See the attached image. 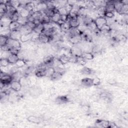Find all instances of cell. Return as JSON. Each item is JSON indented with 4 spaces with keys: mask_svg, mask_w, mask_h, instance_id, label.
Returning <instances> with one entry per match:
<instances>
[{
    "mask_svg": "<svg viewBox=\"0 0 128 128\" xmlns=\"http://www.w3.org/2000/svg\"><path fill=\"white\" fill-rule=\"evenodd\" d=\"M6 45H8L10 48H20V40H14L10 38H8L6 42Z\"/></svg>",
    "mask_w": 128,
    "mask_h": 128,
    "instance_id": "1",
    "label": "cell"
},
{
    "mask_svg": "<svg viewBox=\"0 0 128 128\" xmlns=\"http://www.w3.org/2000/svg\"><path fill=\"white\" fill-rule=\"evenodd\" d=\"M94 22L98 29L99 30H100L104 26L107 24V20L104 16H99L97 18L94 20Z\"/></svg>",
    "mask_w": 128,
    "mask_h": 128,
    "instance_id": "2",
    "label": "cell"
},
{
    "mask_svg": "<svg viewBox=\"0 0 128 128\" xmlns=\"http://www.w3.org/2000/svg\"><path fill=\"white\" fill-rule=\"evenodd\" d=\"M12 81V76L8 74H4L0 76V82L4 84V86L10 84Z\"/></svg>",
    "mask_w": 128,
    "mask_h": 128,
    "instance_id": "3",
    "label": "cell"
},
{
    "mask_svg": "<svg viewBox=\"0 0 128 128\" xmlns=\"http://www.w3.org/2000/svg\"><path fill=\"white\" fill-rule=\"evenodd\" d=\"M10 88L14 92H18L22 88V84L20 82L12 80L10 82Z\"/></svg>",
    "mask_w": 128,
    "mask_h": 128,
    "instance_id": "4",
    "label": "cell"
},
{
    "mask_svg": "<svg viewBox=\"0 0 128 128\" xmlns=\"http://www.w3.org/2000/svg\"><path fill=\"white\" fill-rule=\"evenodd\" d=\"M21 36H22V34L20 32L19 30H16L11 31L10 38H13L14 40H20Z\"/></svg>",
    "mask_w": 128,
    "mask_h": 128,
    "instance_id": "5",
    "label": "cell"
},
{
    "mask_svg": "<svg viewBox=\"0 0 128 128\" xmlns=\"http://www.w3.org/2000/svg\"><path fill=\"white\" fill-rule=\"evenodd\" d=\"M19 10H18L20 16L23 18H28L30 14V12L27 10L25 8H20V7Z\"/></svg>",
    "mask_w": 128,
    "mask_h": 128,
    "instance_id": "6",
    "label": "cell"
},
{
    "mask_svg": "<svg viewBox=\"0 0 128 128\" xmlns=\"http://www.w3.org/2000/svg\"><path fill=\"white\" fill-rule=\"evenodd\" d=\"M70 28H78L80 26V22L78 19V17L72 18L69 22Z\"/></svg>",
    "mask_w": 128,
    "mask_h": 128,
    "instance_id": "7",
    "label": "cell"
},
{
    "mask_svg": "<svg viewBox=\"0 0 128 128\" xmlns=\"http://www.w3.org/2000/svg\"><path fill=\"white\" fill-rule=\"evenodd\" d=\"M8 60L10 64H15L16 62L20 59L18 54H10L8 58Z\"/></svg>",
    "mask_w": 128,
    "mask_h": 128,
    "instance_id": "8",
    "label": "cell"
},
{
    "mask_svg": "<svg viewBox=\"0 0 128 128\" xmlns=\"http://www.w3.org/2000/svg\"><path fill=\"white\" fill-rule=\"evenodd\" d=\"M54 58L52 56H48L44 59V64L46 66H50L54 64Z\"/></svg>",
    "mask_w": 128,
    "mask_h": 128,
    "instance_id": "9",
    "label": "cell"
},
{
    "mask_svg": "<svg viewBox=\"0 0 128 128\" xmlns=\"http://www.w3.org/2000/svg\"><path fill=\"white\" fill-rule=\"evenodd\" d=\"M38 40L40 42H41L42 43H44V44L48 43V42H49L50 41V38L48 36H46L44 33H42V34H38Z\"/></svg>",
    "mask_w": 128,
    "mask_h": 128,
    "instance_id": "10",
    "label": "cell"
},
{
    "mask_svg": "<svg viewBox=\"0 0 128 128\" xmlns=\"http://www.w3.org/2000/svg\"><path fill=\"white\" fill-rule=\"evenodd\" d=\"M44 30V28L43 24L40 23V24L36 25V26L34 28L32 31L34 32L36 34H40L43 32Z\"/></svg>",
    "mask_w": 128,
    "mask_h": 128,
    "instance_id": "11",
    "label": "cell"
},
{
    "mask_svg": "<svg viewBox=\"0 0 128 128\" xmlns=\"http://www.w3.org/2000/svg\"><path fill=\"white\" fill-rule=\"evenodd\" d=\"M33 35L32 34V32L30 34H22L21 36L20 40L22 42H28L29 40H32Z\"/></svg>",
    "mask_w": 128,
    "mask_h": 128,
    "instance_id": "12",
    "label": "cell"
},
{
    "mask_svg": "<svg viewBox=\"0 0 128 128\" xmlns=\"http://www.w3.org/2000/svg\"><path fill=\"white\" fill-rule=\"evenodd\" d=\"M71 54L72 55L76 56H80L82 55V52H81L80 50L76 47V46H74L71 49Z\"/></svg>",
    "mask_w": 128,
    "mask_h": 128,
    "instance_id": "13",
    "label": "cell"
},
{
    "mask_svg": "<svg viewBox=\"0 0 128 128\" xmlns=\"http://www.w3.org/2000/svg\"><path fill=\"white\" fill-rule=\"evenodd\" d=\"M81 84L84 86H86V87L90 86H92V79L90 78H84L82 80Z\"/></svg>",
    "mask_w": 128,
    "mask_h": 128,
    "instance_id": "14",
    "label": "cell"
},
{
    "mask_svg": "<svg viewBox=\"0 0 128 128\" xmlns=\"http://www.w3.org/2000/svg\"><path fill=\"white\" fill-rule=\"evenodd\" d=\"M82 40V37L80 34L70 37V40L73 44H78V42H80Z\"/></svg>",
    "mask_w": 128,
    "mask_h": 128,
    "instance_id": "15",
    "label": "cell"
},
{
    "mask_svg": "<svg viewBox=\"0 0 128 128\" xmlns=\"http://www.w3.org/2000/svg\"><path fill=\"white\" fill-rule=\"evenodd\" d=\"M20 26V25L18 22H12L8 26L9 28L11 31L18 30Z\"/></svg>",
    "mask_w": 128,
    "mask_h": 128,
    "instance_id": "16",
    "label": "cell"
},
{
    "mask_svg": "<svg viewBox=\"0 0 128 128\" xmlns=\"http://www.w3.org/2000/svg\"><path fill=\"white\" fill-rule=\"evenodd\" d=\"M58 61L62 64H66L68 62L70 61V57L68 56L67 55L62 54L58 58Z\"/></svg>",
    "mask_w": 128,
    "mask_h": 128,
    "instance_id": "17",
    "label": "cell"
},
{
    "mask_svg": "<svg viewBox=\"0 0 128 128\" xmlns=\"http://www.w3.org/2000/svg\"><path fill=\"white\" fill-rule=\"evenodd\" d=\"M124 4L122 2V1H115L114 3V10H116L119 13Z\"/></svg>",
    "mask_w": 128,
    "mask_h": 128,
    "instance_id": "18",
    "label": "cell"
},
{
    "mask_svg": "<svg viewBox=\"0 0 128 128\" xmlns=\"http://www.w3.org/2000/svg\"><path fill=\"white\" fill-rule=\"evenodd\" d=\"M60 20V15L58 12H55L54 15L50 18L51 22L56 24Z\"/></svg>",
    "mask_w": 128,
    "mask_h": 128,
    "instance_id": "19",
    "label": "cell"
},
{
    "mask_svg": "<svg viewBox=\"0 0 128 128\" xmlns=\"http://www.w3.org/2000/svg\"><path fill=\"white\" fill-rule=\"evenodd\" d=\"M81 56L84 60H91L94 58V55L88 52H82Z\"/></svg>",
    "mask_w": 128,
    "mask_h": 128,
    "instance_id": "20",
    "label": "cell"
},
{
    "mask_svg": "<svg viewBox=\"0 0 128 128\" xmlns=\"http://www.w3.org/2000/svg\"><path fill=\"white\" fill-rule=\"evenodd\" d=\"M6 12H7V10H6V3L0 2V18L2 17Z\"/></svg>",
    "mask_w": 128,
    "mask_h": 128,
    "instance_id": "21",
    "label": "cell"
},
{
    "mask_svg": "<svg viewBox=\"0 0 128 128\" xmlns=\"http://www.w3.org/2000/svg\"><path fill=\"white\" fill-rule=\"evenodd\" d=\"M86 27L89 30L92 31H96V30H98L94 22V20H93L86 26Z\"/></svg>",
    "mask_w": 128,
    "mask_h": 128,
    "instance_id": "22",
    "label": "cell"
},
{
    "mask_svg": "<svg viewBox=\"0 0 128 128\" xmlns=\"http://www.w3.org/2000/svg\"><path fill=\"white\" fill-rule=\"evenodd\" d=\"M96 124H97L100 125V127H102V128H108L109 126V122L106 120H98L96 122Z\"/></svg>",
    "mask_w": 128,
    "mask_h": 128,
    "instance_id": "23",
    "label": "cell"
},
{
    "mask_svg": "<svg viewBox=\"0 0 128 128\" xmlns=\"http://www.w3.org/2000/svg\"><path fill=\"white\" fill-rule=\"evenodd\" d=\"M20 16L19 14V13H18V10H17L15 12H14L13 14H12V15L10 16V18L12 22H17Z\"/></svg>",
    "mask_w": 128,
    "mask_h": 128,
    "instance_id": "24",
    "label": "cell"
},
{
    "mask_svg": "<svg viewBox=\"0 0 128 128\" xmlns=\"http://www.w3.org/2000/svg\"><path fill=\"white\" fill-rule=\"evenodd\" d=\"M60 28L64 32H68L70 28V26L68 22H64L60 26H59Z\"/></svg>",
    "mask_w": 128,
    "mask_h": 128,
    "instance_id": "25",
    "label": "cell"
},
{
    "mask_svg": "<svg viewBox=\"0 0 128 128\" xmlns=\"http://www.w3.org/2000/svg\"><path fill=\"white\" fill-rule=\"evenodd\" d=\"M28 120L31 122L35 123V124H38L40 122V119L36 117L35 116H28Z\"/></svg>",
    "mask_w": 128,
    "mask_h": 128,
    "instance_id": "26",
    "label": "cell"
},
{
    "mask_svg": "<svg viewBox=\"0 0 128 128\" xmlns=\"http://www.w3.org/2000/svg\"><path fill=\"white\" fill-rule=\"evenodd\" d=\"M28 21V18H23V17L20 16L17 22L20 24V26H24L26 24Z\"/></svg>",
    "mask_w": 128,
    "mask_h": 128,
    "instance_id": "27",
    "label": "cell"
},
{
    "mask_svg": "<svg viewBox=\"0 0 128 128\" xmlns=\"http://www.w3.org/2000/svg\"><path fill=\"white\" fill-rule=\"evenodd\" d=\"M128 13V4H124L119 12V14H121L127 15Z\"/></svg>",
    "mask_w": 128,
    "mask_h": 128,
    "instance_id": "28",
    "label": "cell"
},
{
    "mask_svg": "<svg viewBox=\"0 0 128 128\" xmlns=\"http://www.w3.org/2000/svg\"><path fill=\"white\" fill-rule=\"evenodd\" d=\"M10 64L7 58H1L0 60V67H6Z\"/></svg>",
    "mask_w": 128,
    "mask_h": 128,
    "instance_id": "29",
    "label": "cell"
},
{
    "mask_svg": "<svg viewBox=\"0 0 128 128\" xmlns=\"http://www.w3.org/2000/svg\"><path fill=\"white\" fill-rule=\"evenodd\" d=\"M26 64V62L24 59H19L15 64L17 68H20L24 66Z\"/></svg>",
    "mask_w": 128,
    "mask_h": 128,
    "instance_id": "30",
    "label": "cell"
},
{
    "mask_svg": "<svg viewBox=\"0 0 128 128\" xmlns=\"http://www.w3.org/2000/svg\"><path fill=\"white\" fill-rule=\"evenodd\" d=\"M9 37L5 36H0V46H2L4 45H6V42L8 40V39Z\"/></svg>",
    "mask_w": 128,
    "mask_h": 128,
    "instance_id": "31",
    "label": "cell"
},
{
    "mask_svg": "<svg viewBox=\"0 0 128 128\" xmlns=\"http://www.w3.org/2000/svg\"><path fill=\"white\" fill-rule=\"evenodd\" d=\"M56 102L58 104H64L66 103L68 101V99L66 96H59L56 98Z\"/></svg>",
    "mask_w": 128,
    "mask_h": 128,
    "instance_id": "32",
    "label": "cell"
},
{
    "mask_svg": "<svg viewBox=\"0 0 128 128\" xmlns=\"http://www.w3.org/2000/svg\"><path fill=\"white\" fill-rule=\"evenodd\" d=\"M58 12L60 15H67L68 14L64 6L61 7L58 9Z\"/></svg>",
    "mask_w": 128,
    "mask_h": 128,
    "instance_id": "33",
    "label": "cell"
},
{
    "mask_svg": "<svg viewBox=\"0 0 128 128\" xmlns=\"http://www.w3.org/2000/svg\"><path fill=\"white\" fill-rule=\"evenodd\" d=\"M64 7L66 10L68 14L70 12V11L72 10V4H70L69 3H66L65 4V6H64Z\"/></svg>",
    "mask_w": 128,
    "mask_h": 128,
    "instance_id": "34",
    "label": "cell"
},
{
    "mask_svg": "<svg viewBox=\"0 0 128 128\" xmlns=\"http://www.w3.org/2000/svg\"><path fill=\"white\" fill-rule=\"evenodd\" d=\"M92 70L88 68H84L81 70V72L84 74H90L92 73Z\"/></svg>",
    "mask_w": 128,
    "mask_h": 128,
    "instance_id": "35",
    "label": "cell"
},
{
    "mask_svg": "<svg viewBox=\"0 0 128 128\" xmlns=\"http://www.w3.org/2000/svg\"><path fill=\"white\" fill-rule=\"evenodd\" d=\"M32 30H34V28L36 26V24L34 22V21H30V20H28V22L26 23V24Z\"/></svg>",
    "mask_w": 128,
    "mask_h": 128,
    "instance_id": "36",
    "label": "cell"
},
{
    "mask_svg": "<svg viewBox=\"0 0 128 128\" xmlns=\"http://www.w3.org/2000/svg\"><path fill=\"white\" fill-rule=\"evenodd\" d=\"M100 80L98 78H95L93 79H92V85L96 86L100 84Z\"/></svg>",
    "mask_w": 128,
    "mask_h": 128,
    "instance_id": "37",
    "label": "cell"
},
{
    "mask_svg": "<svg viewBox=\"0 0 128 128\" xmlns=\"http://www.w3.org/2000/svg\"><path fill=\"white\" fill-rule=\"evenodd\" d=\"M104 16L110 18L114 17V14L113 12H105Z\"/></svg>",
    "mask_w": 128,
    "mask_h": 128,
    "instance_id": "38",
    "label": "cell"
}]
</instances>
